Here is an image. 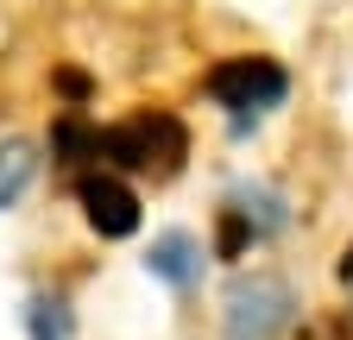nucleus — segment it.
<instances>
[{"mask_svg":"<svg viewBox=\"0 0 353 340\" xmlns=\"http://www.w3.org/2000/svg\"><path fill=\"white\" fill-rule=\"evenodd\" d=\"M145 271L158 284H170V290H196L202 284V246H196V233L190 227H164L152 240V252H145Z\"/></svg>","mask_w":353,"mask_h":340,"instance_id":"39448f33","label":"nucleus"},{"mask_svg":"<svg viewBox=\"0 0 353 340\" xmlns=\"http://www.w3.org/2000/svg\"><path fill=\"white\" fill-rule=\"evenodd\" d=\"M51 158L57 164H82V158H101V126H88L82 114H63L51 126Z\"/></svg>","mask_w":353,"mask_h":340,"instance_id":"0eeeda50","label":"nucleus"},{"mask_svg":"<svg viewBox=\"0 0 353 340\" xmlns=\"http://www.w3.org/2000/svg\"><path fill=\"white\" fill-rule=\"evenodd\" d=\"M228 202L252 221V233H259V240H265V233H278V227H290V202H284L278 189H265V183H240Z\"/></svg>","mask_w":353,"mask_h":340,"instance_id":"423d86ee","label":"nucleus"},{"mask_svg":"<svg viewBox=\"0 0 353 340\" xmlns=\"http://www.w3.org/2000/svg\"><path fill=\"white\" fill-rule=\"evenodd\" d=\"M70 328L76 321H70V303H63V296H44V290L26 296V334L32 340H70Z\"/></svg>","mask_w":353,"mask_h":340,"instance_id":"6e6552de","label":"nucleus"},{"mask_svg":"<svg viewBox=\"0 0 353 340\" xmlns=\"http://www.w3.org/2000/svg\"><path fill=\"white\" fill-rule=\"evenodd\" d=\"M334 271H341V284H353V240H347V252H341V265H334Z\"/></svg>","mask_w":353,"mask_h":340,"instance_id":"f8f14e48","label":"nucleus"},{"mask_svg":"<svg viewBox=\"0 0 353 340\" xmlns=\"http://www.w3.org/2000/svg\"><path fill=\"white\" fill-rule=\"evenodd\" d=\"M296 321V290L272 271H252L228 284V303H221V334L228 340H278Z\"/></svg>","mask_w":353,"mask_h":340,"instance_id":"f03ea898","label":"nucleus"},{"mask_svg":"<svg viewBox=\"0 0 353 340\" xmlns=\"http://www.w3.org/2000/svg\"><path fill=\"white\" fill-rule=\"evenodd\" d=\"M101 158L108 170H152V177H176L190 158V133L176 114H132L120 126H101Z\"/></svg>","mask_w":353,"mask_h":340,"instance_id":"f257e3e1","label":"nucleus"},{"mask_svg":"<svg viewBox=\"0 0 353 340\" xmlns=\"http://www.w3.org/2000/svg\"><path fill=\"white\" fill-rule=\"evenodd\" d=\"M259 246V233H252V221L240 215L234 202H221V215H214V259H246V252Z\"/></svg>","mask_w":353,"mask_h":340,"instance_id":"1a4fd4ad","label":"nucleus"},{"mask_svg":"<svg viewBox=\"0 0 353 340\" xmlns=\"http://www.w3.org/2000/svg\"><path fill=\"white\" fill-rule=\"evenodd\" d=\"M32 170H38V158H32V145H7L0 151V215L26 195V183H32Z\"/></svg>","mask_w":353,"mask_h":340,"instance_id":"9d476101","label":"nucleus"},{"mask_svg":"<svg viewBox=\"0 0 353 340\" xmlns=\"http://www.w3.org/2000/svg\"><path fill=\"white\" fill-rule=\"evenodd\" d=\"M284 95H290V76L272 57H228V63L208 70V101H221L234 114V133H246V126L265 107H278Z\"/></svg>","mask_w":353,"mask_h":340,"instance_id":"7ed1b4c3","label":"nucleus"},{"mask_svg":"<svg viewBox=\"0 0 353 340\" xmlns=\"http://www.w3.org/2000/svg\"><path fill=\"white\" fill-rule=\"evenodd\" d=\"M57 89H63L70 101H88V76H76V70H57Z\"/></svg>","mask_w":353,"mask_h":340,"instance_id":"9b49d317","label":"nucleus"},{"mask_svg":"<svg viewBox=\"0 0 353 340\" xmlns=\"http://www.w3.org/2000/svg\"><path fill=\"white\" fill-rule=\"evenodd\" d=\"M76 202H82V221L101 240H132L139 233V195H132V183L114 177V170H88L76 183Z\"/></svg>","mask_w":353,"mask_h":340,"instance_id":"20e7f679","label":"nucleus"}]
</instances>
